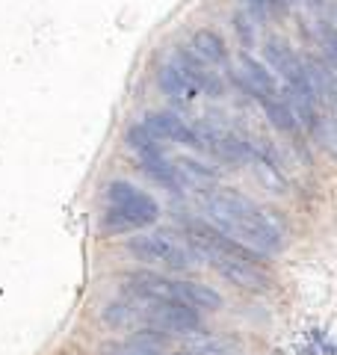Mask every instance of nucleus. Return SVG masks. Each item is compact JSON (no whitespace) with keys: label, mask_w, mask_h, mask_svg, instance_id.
<instances>
[{"label":"nucleus","mask_w":337,"mask_h":355,"mask_svg":"<svg viewBox=\"0 0 337 355\" xmlns=\"http://www.w3.org/2000/svg\"><path fill=\"white\" fill-rule=\"evenodd\" d=\"M243 6H245V12H252V15H257V18L269 15V9H266V0H243Z\"/></svg>","instance_id":"nucleus-14"},{"label":"nucleus","mask_w":337,"mask_h":355,"mask_svg":"<svg viewBox=\"0 0 337 355\" xmlns=\"http://www.w3.org/2000/svg\"><path fill=\"white\" fill-rule=\"evenodd\" d=\"M234 30H237V36H240L243 51L252 48V44H254V21H252L249 12H237V15H234Z\"/></svg>","instance_id":"nucleus-13"},{"label":"nucleus","mask_w":337,"mask_h":355,"mask_svg":"<svg viewBox=\"0 0 337 355\" xmlns=\"http://www.w3.org/2000/svg\"><path fill=\"white\" fill-rule=\"evenodd\" d=\"M104 219H101V231L104 234H128V231L148 228L160 219V205L157 198L139 190L130 181H110L104 187Z\"/></svg>","instance_id":"nucleus-3"},{"label":"nucleus","mask_w":337,"mask_h":355,"mask_svg":"<svg viewBox=\"0 0 337 355\" xmlns=\"http://www.w3.org/2000/svg\"><path fill=\"white\" fill-rule=\"evenodd\" d=\"M281 3H284V6H296L299 0H281Z\"/></svg>","instance_id":"nucleus-17"},{"label":"nucleus","mask_w":337,"mask_h":355,"mask_svg":"<svg viewBox=\"0 0 337 355\" xmlns=\"http://www.w3.org/2000/svg\"><path fill=\"white\" fill-rule=\"evenodd\" d=\"M121 287H125V293H130V296H145V299H160V302L184 305V308L198 311V314L222 308V293H216L210 284L175 279V275H166V272H157V270H133L121 279Z\"/></svg>","instance_id":"nucleus-2"},{"label":"nucleus","mask_w":337,"mask_h":355,"mask_svg":"<svg viewBox=\"0 0 337 355\" xmlns=\"http://www.w3.org/2000/svg\"><path fill=\"white\" fill-rule=\"evenodd\" d=\"M125 146L133 151V157H137L139 169L151 178L154 184H160L163 190L181 196L187 190L184 178L181 172H178L175 160H168L163 154V146L160 139H154L148 130H145V125H130L128 133H125Z\"/></svg>","instance_id":"nucleus-5"},{"label":"nucleus","mask_w":337,"mask_h":355,"mask_svg":"<svg viewBox=\"0 0 337 355\" xmlns=\"http://www.w3.org/2000/svg\"><path fill=\"white\" fill-rule=\"evenodd\" d=\"M163 355H193V352H187V349H175V352H163Z\"/></svg>","instance_id":"nucleus-16"},{"label":"nucleus","mask_w":337,"mask_h":355,"mask_svg":"<svg viewBox=\"0 0 337 355\" xmlns=\"http://www.w3.org/2000/svg\"><path fill=\"white\" fill-rule=\"evenodd\" d=\"M142 125L154 139H166V142H175V146L201 151V137L196 125H187V119H181L175 110H154V113L142 119Z\"/></svg>","instance_id":"nucleus-6"},{"label":"nucleus","mask_w":337,"mask_h":355,"mask_svg":"<svg viewBox=\"0 0 337 355\" xmlns=\"http://www.w3.org/2000/svg\"><path fill=\"white\" fill-rule=\"evenodd\" d=\"M157 86H160V92H163L172 104H178V107L196 104L198 95H201V89H198L193 80H189V77H187L181 69H178L172 60L163 62L160 69H157Z\"/></svg>","instance_id":"nucleus-7"},{"label":"nucleus","mask_w":337,"mask_h":355,"mask_svg":"<svg viewBox=\"0 0 337 355\" xmlns=\"http://www.w3.org/2000/svg\"><path fill=\"white\" fill-rule=\"evenodd\" d=\"M166 349L160 347H151V343H145L139 338H128V340H112V343H104V349L101 355H163Z\"/></svg>","instance_id":"nucleus-11"},{"label":"nucleus","mask_w":337,"mask_h":355,"mask_svg":"<svg viewBox=\"0 0 337 355\" xmlns=\"http://www.w3.org/2000/svg\"><path fill=\"white\" fill-rule=\"evenodd\" d=\"M189 48L196 51L198 60H205L207 65H225L228 62V48H225V39L219 36L216 30H207L201 27L193 33V39H189Z\"/></svg>","instance_id":"nucleus-9"},{"label":"nucleus","mask_w":337,"mask_h":355,"mask_svg":"<svg viewBox=\"0 0 337 355\" xmlns=\"http://www.w3.org/2000/svg\"><path fill=\"white\" fill-rule=\"evenodd\" d=\"M322 3H325V0H308V6H311V9H320Z\"/></svg>","instance_id":"nucleus-15"},{"label":"nucleus","mask_w":337,"mask_h":355,"mask_svg":"<svg viewBox=\"0 0 337 355\" xmlns=\"http://www.w3.org/2000/svg\"><path fill=\"white\" fill-rule=\"evenodd\" d=\"M205 210L207 222H213L228 237L245 243L249 249L266 254V258L284 249L281 222L254 198L234 190V187H213V193H207L205 198Z\"/></svg>","instance_id":"nucleus-1"},{"label":"nucleus","mask_w":337,"mask_h":355,"mask_svg":"<svg viewBox=\"0 0 337 355\" xmlns=\"http://www.w3.org/2000/svg\"><path fill=\"white\" fill-rule=\"evenodd\" d=\"M172 62L181 69L189 80H193L198 89H201V95H219L222 92V83H219V77L213 74L207 69V62L205 60H198L196 57V51L189 48V44H178V48L172 51Z\"/></svg>","instance_id":"nucleus-8"},{"label":"nucleus","mask_w":337,"mask_h":355,"mask_svg":"<svg viewBox=\"0 0 337 355\" xmlns=\"http://www.w3.org/2000/svg\"><path fill=\"white\" fill-rule=\"evenodd\" d=\"M175 166H178V172H181L184 184L187 187H196V190H210V187H216V181H219V172L213 169V166L201 163V160L178 157Z\"/></svg>","instance_id":"nucleus-10"},{"label":"nucleus","mask_w":337,"mask_h":355,"mask_svg":"<svg viewBox=\"0 0 337 355\" xmlns=\"http://www.w3.org/2000/svg\"><path fill=\"white\" fill-rule=\"evenodd\" d=\"M128 254L148 266H160L168 272H189L196 270L201 254L193 249V243L184 237H175L168 231H151L128 240Z\"/></svg>","instance_id":"nucleus-4"},{"label":"nucleus","mask_w":337,"mask_h":355,"mask_svg":"<svg viewBox=\"0 0 337 355\" xmlns=\"http://www.w3.org/2000/svg\"><path fill=\"white\" fill-rule=\"evenodd\" d=\"M320 42H322V53H325L322 60L337 71V27L329 24V21H322V27H320Z\"/></svg>","instance_id":"nucleus-12"}]
</instances>
